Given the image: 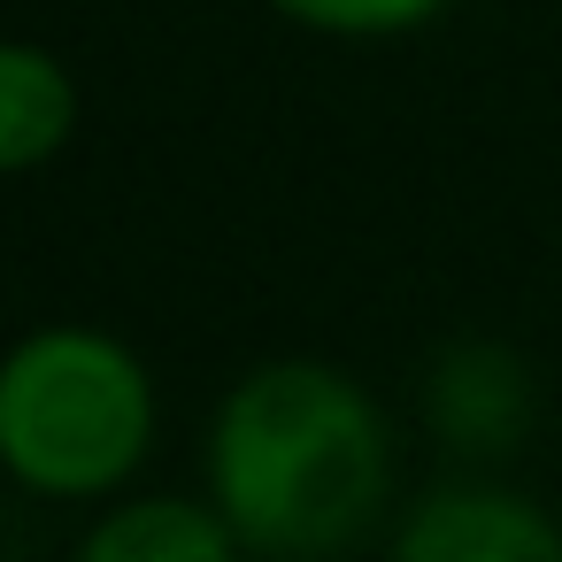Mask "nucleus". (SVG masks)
Segmentation results:
<instances>
[{
	"label": "nucleus",
	"instance_id": "1",
	"mask_svg": "<svg viewBox=\"0 0 562 562\" xmlns=\"http://www.w3.org/2000/svg\"><path fill=\"white\" fill-rule=\"evenodd\" d=\"M216 501L262 554H331L385 493L378 408L316 362L255 370L216 416Z\"/></svg>",
	"mask_w": 562,
	"mask_h": 562
},
{
	"label": "nucleus",
	"instance_id": "2",
	"mask_svg": "<svg viewBox=\"0 0 562 562\" xmlns=\"http://www.w3.org/2000/svg\"><path fill=\"white\" fill-rule=\"evenodd\" d=\"M155 431L147 370L101 331H32L0 362V462L40 493L116 485Z\"/></svg>",
	"mask_w": 562,
	"mask_h": 562
},
{
	"label": "nucleus",
	"instance_id": "3",
	"mask_svg": "<svg viewBox=\"0 0 562 562\" xmlns=\"http://www.w3.org/2000/svg\"><path fill=\"white\" fill-rule=\"evenodd\" d=\"M393 562H562V531L531 501L447 493L401 531Z\"/></svg>",
	"mask_w": 562,
	"mask_h": 562
},
{
	"label": "nucleus",
	"instance_id": "4",
	"mask_svg": "<svg viewBox=\"0 0 562 562\" xmlns=\"http://www.w3.org/2000/svg\"><path fill=\"white\" fill-rule=\"evenodd\" d=\"M78 93L55 55L40 47H0V170H40L70 139Z\"/></svg>",
	"mask_w": 562,
	"mask_h": 562
},
{
	"label": "nucleus",
	"instance_id": "5",
	"mask_svg": "<svg viewBox=\"0 0 562 562\" xmlns=\"http://www.w3.org/2000/svg\"><path fill=\"white\" fill-rule=\"evenodd\" d=\"M78 562H232V516H209L186 501H139L93 524Z\"/></svg>",
	"mask_w": 562,
	"mask_h": 562
},
{
	"label": "nucleus",
	"instance_id": "6",
	"mask_svg": "<svg viewBox=\"0 0 562 562\" xmlns=\"http://www.w3.org/2000/svg\"><path fill=\"white\" fill-rule=\"evenodd\" d=\"M278 9L316 32H401V24L431 16L439 0H278Z\"/></svg>",
	"mask_w": 562,
	"mask_h": 562
}]
</instances>
